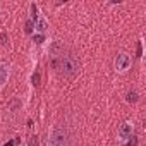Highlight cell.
Here are the masks:
<instances>
[{
    "instance_id": "obj_4",
    "label": "cell",
    "mask_w": 146,
    "mask_h": 146,
    "mask_svg": "<svg viewBox=\"0 0 146 146\" xmlns=\"http://www.w3.org/2000/svg\"><path fill=\"white\" fill-rule=\"evenodd\" d=\"M131 64H132V58L127 53H119L115 57V70L117 72H125L131 67Z\"/></svg>"
},
{
    "instance_id": "obj_5",
    "label": "cell",
    "mask_w": 146,
    "mask_h": 146,
    "mask_svg": "<svg viewBox=\"0 0 146 146\" xmlns=\"http://www.w3.org/2000/svg\"><path fill=\"white\" fill-rule=\"evenodd\" d=\"M132 131H134V124L129 122V120L124 122V124L119 127V134H117V136H119V141H120V143H127V141L132 137Z\"/></svg>"
},
{
    "instance_id": "obj_8",
    "label": "cell",
    "mask_w": 146,
    "mask_h": 146,
    "mask_svg": "<svg viewBox=\"0 0 146 146\" xmlns=\"http://www.w3.org/2000/svg\"><path fill=\"white\" fill-rule=\"evenodd\" d=\"M35 31V26H33V21L29 19L28 23H26V33H33Z\"/></svg>"
},
{
    "instance_id": "obj_1",
    "label": "cell",
    "mask_w": 146,
    "mask_h": 146,
    "mask_svg": "<svg viewBox=\"0 0 146 146\" xmlns=\"http://www.w3.org/2000/svg\"><path fill=\"white\" fill-rule=\"evenodd\" d=\"M53 65L57 67V70L64 78H74L78 72H79V60L72 55V53H62Z\"/></svg>"
},
{
    "instance_id": "obj_11",
    "label": "cell",
    "mask_w": 146,
    "mask_h": 146,
    "mask_svg": "<svg viewBox=\"0 0 146 146\" xmlns=\"http://www.w3.org/2000/svg\"><path fill=\"white\" fill-rule=\"evenodd\" d=\"M4 43H7V35L0 33V45H4Z\"/></svg>"
},
{
    "instance_id": "obj_13",
    "label": "cell",
    "mask_w": 146,
    "mask_h": 146,
    "mask_svg": "<svg viewBox=\"0 0 146 146\" xmlns=\"http://www.w3.org/2000/svg\"><path fill=\"white\" fill-rule=\"evenodd\" d=\"M33 81H35V84H38V81H40V74H35V76H33Z\"/></svg>"
},
{
    "instance_id": "obj_12",
    "label": "cell",
    "mask_w": 146,
    "mask_h": 146,
    "mask_svg": "<svg viewBox=\"0 0 146 146\" xmlns=\"http://www.w3.org/2000/svg\"><path fill=\"white\" fill-rule=\"evenodd\" d=\"M137 55H139V57L143 55V43H141V41H139V48H137Z\"/></svg>"
},
{
    "instance_id": "obj_10",
    "label": "cell",
    "mask_w": 146,
    "mask_h": 146,
    "mask_svg": "<svg viewBox=\"0 0 146 146\" xmlns=\"http://www.w3.org/2000/svg\"><path fill=\"white\" fill-rule=\"evenodd\" d=\"M29 146H38V137H36V136H31V139H29Z\"/></svg>"
},
{
    "instance_id": "obj_9",
    "label": "cell",
    "mask_w": 146,
    "mask_h": 146,
    "mask_svg": "<svg viewBox=\"0 0 146 146\" xmlns=\"http://www.w3.org/2000/svg\"><path fill=\"white\" fill-rule=\"evenodd\" d=\"M125 144H127V146H137V139H136V137L132 136V137H131V139H129V141H127Z\"/></svg>"
},
{
    "instance_id": "obj_3",
    "label": "cell",
    "mask_w": 146,
    "mask_h": 146,
    "mask_svg": "<svg viewBox=\"0 0 146 146\" xmlns=\"http://www.w3.org/2000/svg\"><path fill=\"white\" fill-rule=\"evenodd\" d=\"M33 26H35V33L36 35H43V33H46V29H48V21L45 19V16L40 12V9L36 7V5H33Z\"/></svg>"
},
{
    "instance_id": "obj_2",
    "label": "cell",
    "mask_w": 146,
    "mask_h": 146,
    "mask_svg": "<svg viewBox=\"0 0 146 146\" xmlns=\"http://www.w3.org/2000/svg\"><path fill=\"white\" fill-rule=\"evenodd\" d=\"M48 146H70L69 129L62 124H55L48 136Z\"/></svg>"
},
{
    "instance_id": "obj_14",
    "label": "cell",
    "mask_w": 146,
    "mask_h": 146,
    "mask_svg": "<svg viewBox=\"0 0 146 146\" xmlns=\"http://www.w3.org/2000/svg\"><path fill=\"white\" fill-rule=\"evenodd\" d=\"M14 144H19V139H14V143H7V144H4V146H14Z\"/></svg>"
},
{
    "instance_id": "obj_7",
    "label": "cell",
    "mask_w": 146,
    "mask_h": 146,
    "mask_svg": "<svg viewBox=\"0 0 146 146\" xmlns=\"http://www.w3.org/2000/svg\"><path fill=\"white\" fill-rule=\"evenodd\" d=\"M127 102H129V103H136V102H137V93H134V91L127 93Z\"/></svg>"
},
{
    "instance_id": "obj_6",
    "label": "cell",
    "mask_w": 146,
    "mask_h": 146,
    "mask_svg": "<svg viewBox=\"0 0 146 146\" xmlns=\"http://www.w3.org/2000/svg\"><path fill=\"white\" fill-rule=\"evenodd\" d=\"M7 78H9V69H7V65L0 64V88H4V84L7 83Z\"/></svg>"
}]
</instances>
